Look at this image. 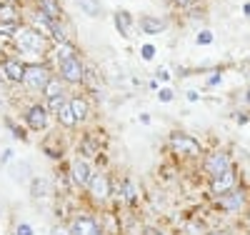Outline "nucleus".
Here are the masks:
<instances>
[{"label": "nucleus", "mask_w": 250, "mask_h": 235, "mask_svg": "<svg viewBox=\"0 0 250 235\" xmlns=\"http://www.w3.org/2000/svg\"><path fill=\"white\" fill-rule=\"evenodd\" d=\"M15 43L23 50H30V53H45V48H48L45 35L40 33L38 28H20L15 33Z\"/></svg>", "instance_id": "f257e3e1"}, {"label": "nucleus", "mask_w": 250, "mask_h": 235, "mask_svg": "<svg viewBox=\"0 0 250 235\" xmlns=\"http://www.w3.org/2000/svg\"><path fill=\"white\" fill-rule=\"evenodd\" d=\"M170 148L178 155H185V158H200L203 155L200 140H195L193 135H185V133H173L170 135Z\"/></svg>", "instance_id": "f03ea898"}, {"label": "nucleus", "mask_w": 250, "mask_h": 235, "mask_svg": "<svg viewBox=\"0 0 250 235\" xmlns=\"http://www.w3.org/2000/svg\"><path fill=\"white\" fill-rule=\"evenodd\" d=\"M233 165H230V155L228 153H223V150H215V153H210V155H205V160H203V170L208 173V178H218V175H223V173H228Z\"/></svg>", "instance_id": "7ed1b4c3"}, {"label": "nucleus", "mask_w": 250, "mask_h": 235, "mask_svg": "<svg viewBox=\"0 0 250 235\" xmlns=\"http://www.w3.org/2000/svg\"><path fill=\"white\" fill-rule=\"evenodd\" d=\"M70 233H73V235H105V233H103L100 220L85 215V213H80V215L73 218V223H70Z\"/></svg>", "instance_id": "20e7f679"}, {"label": "nucleus", "mask_w": 250, "mask_h": 235, "mask_svg": "<svg viewBox=\"0 0 250 235\" xmlns=\"http://www.w3.org/2000/svg\"><path fill=\"white\" fill-rule=\"evenodd\" d=\"M60 78L62 83H83L85 80V65L78 58H68L60 63Z\"/></svg>", "instance_id": "39448f33"}, {"label": "nucleus", "mask_w": 250, "mask_h": 235, "mask_svg": "<svg viewBox=\"0 0 250 235\" xmlns=\"http://www.w3.org/2000/svg\"><path fill=\"white\" fill-rule=\"evenodd\" d=\"M90 180H93V170H90L88 160H83V158L73 160V165H70V183L75 188H88Z\"/></svg>", "instance_id": "423d86ee"}, {"label": "nucleus", "mask_w": 250, "mask_h": 235, "mask_svg": "<svg viewBox=\"0 0 250 235\" xmlns=\"http://www.w3.org/2000/svg\"><path fill=\"white\" fill-rule=\"evenodd\" d=\"M50 73H48V68H43V65H28V70H25V85L28 88H33V90H43L45 85L50 83Z\"/></svg>", "instance_id": "0eeeda50"}, {"label": "nucleus", "mask_w": 250, "mask_h": 235, "mask_svg": "<svg viewBox=\"0 0 250 235\" xmlns=\"http://www.w3.org/2000/svg\"><path fill=\"white\" fill-rule=\"evenodd\" d=\"M243 205H245V193L243 190H230V193H225V195H218V208L220 210H225V213H240L243 210Z\"/></svg>", "instance_id": "6e6552de"}, {"label": "nucleus", "mask_w": 250, "mask_h": 235, "mask_svg": "<svg viewBox=\"0 0 250 235\" xmlns=\"http://www.w3.org/2000/svg\"><path fill=\"white\" fill-rule=\"evenodd\" d=\"M88 188H90V195L100 203L110 198V180H108L105 173H93V180H90Z\"/></svg>", "instance_id": "1a4fd4ad"}, {"label": "nucleus", "mask_w": 250, "mask_h": 235, "mask_svg": "<svg viewBox=\"0 0 250 235\" xmlns=\"http://www.w3.org/2000/svg\"><path fill=\"white\" fill-rule=\"evenodd\" d=\"M210 190H213V195H225V193H230V190H235V168H230L228 173L213 178Z\"/></svg>", "instance_id": "9d476101"}, {"label": "nucleus", "mask_w": 250, "mask_h": 235, "mask_svg": "<svg viewBox=\"0 0 250 235\" xmlns=\"http://www.w3.org/2000/svg\"><path fill=\"white\" fill-rule=\"evenodd\" d=\"M25 123L33 128V130H43V128L48 125V108L45 105H30L28 113H25Z\"/></svg>", "instance_id": "9b49d317"}, {"label": "nucleus", "mask_w": 250, "mask_h": 235, "mask_svg": "<svg viewBox=\"0 0 250 235\" xmlns=\"http://www.w3.org/2000/svg\"><path fill=\"white\" fill-rule=\"evenodd\" d=\"M3 68H5L8 80H13V83H25V70H28V65H23L20 60L10 58V60L3 63Z\"/></svg>", "instance_id": "f8f14e48"}, {"label": "nucleus", "mask_w": 250, "mask_h": 235, "mask_svg": "<svg viewBox=\"0 0 250 235\" xmlns=\"http://www.w3.org/2000/svg\"><path fill=\"white\" fill-rule=\"evenodd\" d=\"M80 153L85 155V158H95L100 155V140L95 133H88V135H83L80 138Z\"/></svg>", "instance_id": "ddd939ff"}, {"label": "nucleus", "mask_w": 250, "mask_h": 235, "mask_svg": "<svg viewBox=\"0 0 250 235\" xmlns=\"http://www.w3.org/2000/svg\"><path fill=\"white\" fill-rule=\"evenodd\" d=\"M140 30H143L145 35H158L160 30H165V20L153 18V15H143V18H140Z\"/></svg>", "instance_id": "4468645a"}, {"label": "nucleus", "mask_w": 250, "mask_h": 235, "mask_svg": "<svg viewBox=\"0 0 250 235\" xmlns=\"http://www.w3.org/2000/svg\"><path fill=\"white\" fill-rule=\"evenodd\" d=\"M68 105H70L73 115L78 118V123H83V120H85V118L90 115V105H88V100H85V98L75 95V98H70V100H68Z\"/></svg>", "instance_id": "2eb2a0df"}, {"label": "nucleus", "mask_w": 250, "mask_h": 235, "mask_svg": "<svg viewBox=\"0 0 250 235\" xmlns=\"http://www.w3.org/2000/svg\"><path fill=\"white\" fill-rule=\"evenodd\" d=\"M38 10L45 13V15L53 18V20H60V18H62V8H60L58 0H38Z\"/></svg>", "instance_id": "dca6fc26"}, {"label": "nucleus", "mask_w": 250, "mask_h": 235, "mask_svg": "<svg viewBox=\"0 0 250 235\" xmlns=\"http://www.w3.org/2000/svg\"><path fill=\"white\" fill-rule=\"evenodd\" d=\"M130 13L128 10H118L115 13V28L120 30V35H125V38H130Z\"/></svg>", "instance_id": "f3484780"}, {"label": "nucleus", "mask_w": 250, "mask_h": 235, "mask_svg": "<svg viewBox=\"0 0 250 235\" xmlns=\"http://www.w3.org/2000/svg\"><path fill=\"white\" fill-rule=\"evenodd\" d=\"M120 195H123V200H125V203H130V205L138 200V190H135L133 180H128V178H125V180L120 183Z\"/></svg>", "instance_id": "a211bd4d"}, {"label": "nucleus", "mask_w": 250, "mask_h": 235, "mask_svg": "<svg viewBox=\"0 0 250 235\" xmlns=\"http://www.w3.org/2000/svg\"><path fill=\"white\" fill-rule=\"evenodd\" d=\"M43 95L50 100V98H58V95H62V78H50V83L43 88Z\"/></svg>", "instance_id": "6ab92c4d"}, {"label": "nucleus", "mask_w": 250, "mask_h": 235, "mask_svg": "<svg viewBox=\"0 0 250 235\" xmlns=\"http://www.w3.org/2000/svg\"><path fill=\"white\" fill-rule=\"evenodd\" d=\"M75 3L80 5V10L90 15V18H98L100 15V0H75Z\"/></svg>", "instance_id": "aec40b11"}, {"label": "nucleus", "mask_w": 250, "mask_h": 235, "mask_svg": "<svg viewBox=\"0 0 250 235\" xmlns=\"http://www.w3.org/2000/svg\"><path fill=\"white\" fill-rule=\"evenodd\" d=\"M0 23H18V10H15L13 3L0 5Z\"/></svg>", "instance_id": "412c9836"}, {"label": "nucleus", "mask_w": 250, "mask_h": 235, "mask_svg": "<svg viewBox=\"0 0 250 235\" xmlns=\"http://www.w3.org/2000/svg\"><path fill=\"white\" fill-rule=\"evenodd\" d=\"M10 175H13V180L25 183V180H28V175H30V165H28V163H18V165H13Z\"/></svg>", "instance_id": "4be33fe9"}, {"label": "nucleus", "mask_w": 250, "mask_h": 235, "mask_svg": "<svg viewBox=\"0 0 250 235\" xmlns=\"http://www.w3.org/2000/svg\"><path fill=\"white\" fill-rule=\"evenodd\" d=\"M58 120H60V125H65V128H75V125H78V118L73 115L70 105H65V108L58 113Z\"/></svg>", "instance_id": "5701e85b"}, {"label": "nucleus", "mask_w": 250, "mask_h": 235, "mask_svg": "<svg viewBox=\"0 0 250 235\" xmlns=\"http://www.w3.org/2000/svg\"><path fill=\"white\" fill-rule=\"evenodd\" d=\"M30 195H33V198H43V195H48V180L35 178V180L30 183Z\"/></svg>", "instance_id": "b1692460"}, {"label": "nucleus", "mask_w": 250, "mask_h": 235, "mask_svg": "<svg viewBox=\"0 0 250 235\" xmlns=\"http://www.w3.org/2000/svg\"><path fill=\"white\" fill-rule=\"evenodd\" d=\"M55 58H58V63L68 60V58H75V48L70 45V43H60L58 50H55Z\"/></svg>", "instance_id": "393cba45"}, {"label": "nucleus", "mask_w": 250, "mask_h": 235, "mask_svg": "<svg viewBox=\"0 0 250 235\" xmlns=\"http://www.w3.org/2000/svg\"><path fill=\"white\" fill-rule=\"evenodd\" d=\"M48 105H50V110L58 115V113L68 105V103H65V98H62V95H58V98H50V100H48Z\"/></svg>", "instance_id": "a878e982"}, {"label": "nucleus", "mask_w": 250, "mask_h": 235, "mask_svg": "<svg viewBox=\"0 0 250 235\" xmlns=\"http://www.w3.org/2000/svg\"><path fill=\"white\" fill-rule=\"evenodd\" d=\"M185 235H208V233H205V225H203V223L193 220L190 225L185 228Z\"/></svg>", "instance_id": "bb28decb"}, {"label": "nucleus", "mask_w": 250, "mask_h": 235, "mask_svg": "<svg viewBox=\"0 0 250 235\" xmlns=\"http://www.w3.org/2000/svg\"><path fill=\"white\" fill-rule=\"evenodd\" d=\"M5 125H8V128H10V130H13V138H20V140H25V138H28V135H25L23 130H20V128H18V125H15V123H13L10 118L5 120Z\"/></svg>", "instance_id": "cd10ccee"}, {"label": "nucleus", "mask_w": 250, "mask_h": 235, "mask_svg": "<svg viewBox=\"0 0 250 235\" xmlns=\"http://www.w3.org/2000/svg\"><path fill=\"white\" fill-rule=\"evenodd\" d=\"M198 43H200V45H210V43H213V33L210 30H200L198 33Z\"/></svg>", "instance_id": "c85d7f7f"}, {"label": "nucleus", "mask_w": 250, "mask_h": 235, "mask_svg": "<svg viewBox=\"0 0 250 235\" xmlns=\"http://www.w3.org/2000/svg\"><path fill=\"white\" fill-rule=\"evenodd\" d=\"M15 235H33V225H28V223H20V225L15 228Z\"/></svg>", "instance_id": "c756f323"}, {"label": "nucleus", "mask_w": 250, "mask_h": 235, "mask_svg": "<svg viewBox=\"0 0 250 235\" xmlns=\"http://www.w3.org/2000/svg\"><path fill=\"white\" fill-rule=\"evenodd\" d=\"M140 53H143V60H153L155 48H153V45H143V48H140Z\"/></svg>", "instance_id": "7c9ffc66"}, {"label": "nucleus", "mask_w": 250, "mask_h": 235, "mask_svg": "<svg viewBox=\"0 0 250 235\" xmlns=\"http://www.w3.org/2000/svg\"><path fill=\"white\" fill-rule=\"evenodd\" d=\"M158 98H160V103H170V100H173V90H168V88H163V90L158 93Z\"/></svg>", "instance_id": "2f4dec72"}, {"label": "nucleus", "mask_w": 250, "mask_h": 235, "mask_svg": "<svg viewBox=\"0 0 250 235\" xmlns=\"http://www.w3.org/2000/svg\"><path fill=\"white\" fill-rule=\"evenodd\" d=\"M10 158H13V150H10V148H8V150H3V155H0V163H10Z\"/></svg>", "instance_id": "473e14b6"}, {"label": "nucleus", "mask_w": 250, "mask_h": 235, "mask_svg": "<svg viewBox=\"0 0 250 235\" xmlns=\"http://www.w3.org/2000/svg\"><path fill=\"white\" fill-rule=\"evenodd\" d=\"M218 83H220V75L218 73H213L210 78H208V85H218Z\"/></svg>", "instance_id": "72a5a7b5"}, {"label": "nucleus", "mask_w": 250, "mask_h": 235, "mask_svg": "<svg viewBox=\"0 0 250 235\" xmlns=\"http://www.w3.org/2000/svg\"><path fill=\"white\" fill-rule=\"evenodd\" d=\"M235 120H238L240 125H245V123H248V113H238V118H235Z\"/></svg>", "instance_id": "f704fd0d"}, {"label": "nucleus", "mask_w": 250, "mask_h": 235, "mask_svg": "<svg viewBox=\"0 0 250 235\" xmlns=\"http://www.w3.org/2000/svg\"><path fill=\"white\" fill-rule=\"evenodd\" d=\"M155 75H158V78H160V80H168V78H170V75H168V70H158V73H155Z\"/></svg>", "instance_id": "c9c22d12"}, {"label": "nucleus", "mask_w": 250, "mask_h": 235, "mask_svg": "<svg viewBox=\"0 0 250 235\" xmlns=\"http://www.w3.org/2000/svg\"><path fill=\"white\" fill-rule=\"evenodd\" d=\"M55 235H73V233L65 230V228H55Z\"/></svg>", "instance_id": "e433bc0d"}, {"label": "nucleus", "mask_w": 250, "mask_h": 235, "mask_svg": "<svg viewBox=\"0 0 250 235\" xmlns=\"http://www.w3.org/2000/svg\"><path fill=\"white\" fill-rule=\"evenodd\" d=\"M175 3H178L180 8H188V5H190V3H193V0H175Z\"/></svg>", "instance_id": "4c0bfd02"}, {"label": "nucleus", "mask_w": 250, "mask_h": 235, "mask_svg": "<svg viewBox=\"0 0 250 235\" xmlns=\"http://www.w3.org/2000/svg\"><path fill=\"white\" fill-rule=\"evenodd\" d=\"M198 98H200V95H198L195 90H190V93H188V100H198Z\"/></svg>", "instance_id": "58836bf2"}, {"label": "nucleus", "mask_w": 250, "mask_h": 235, "mask_svg": "<svg viewBox=\"0 0 250 235\" xmlns=\"http://www.w3.org/2000/svg\"><path fill=\"white\" fill-rule=\"evenodd\" d=\"M208 235H228L225 230H213V233H208Z\"/></svg>", "instance_id": "ea45409f"}, {"label": "nucleus", "mask_w": 250, "mask_h": 235, "mask_svg": "<svg viewBox=\"0 0 250 235\" xmlns=\"http://www.w3.org/2000/svg\"><path fill=\"white\" fill-rule=\"evenodd\" d=\"M243 13H245V15H250V3H248V5L243 8Z\"/></svg>", "instance_id": "a19ab883"}, {"label": "nucleus", "mask_w": 250, "mask_h": 235, "mask_svg": "<svg viewBox=\"0 0 250 235\" xmlns=\"http://www.w3.org/2000/svg\"><path fill=\"white\" fill-rule=\"evenodd\" d=\"M148 235H163V233H158V230H148Z\"/></svg>", "instance_id": "79ce46f5"}, {"label": "nucleus", "mask_w": 250, "mask_h": 235, "mask_svg": "<svg viewBox=\"0 0 250 235\" xmlns=\"http://www.w3.org/2000/svg\"><path fill=\"white\" fill-rule=\"evenodd\" d=\"M245 100H248V103H250V90H248V93H245Z\"/></svg>", "instance_id": "37998d69"}, {"label": "nucleus", "mask_w": 250, "mask_h": 235, "mask_svg": "<svg viewBox=\"0 0 250 235\" xmlns=\"http://www.w3.org/2000/svg\"><path fill=\"white\" fill-rule=\"evenodd\" d=\"M0 113H3V103H0Z\"/></svg>", "instance_id": "c03bdc74"}, {"label": "nucleus", "mask_w": 250, "mask_h": 235, "mask_svg": "<svg viewBox=\"0 0 250 235\" xmlns=\"http://www.w3.org/2000/svg\"><path fill=\"white\" fill-rule=\"evenodd\" d=\"M5 3H15V0H5Z\"/></svg>", "instance_id": "a18cd8bd"}, {"label": "nucleus", "mask_w": 250, "mask_h": 235, "mask_svg": "<svg viewBox=\"0 0 250 235\" xmlns=\"http://www.w3.org/2000/svg\"><path fill=\"white\" fill-rule=\"evenodd\" d=\"M248 225H250V215H248Z\"/></svg>", "instance_id": "49530a36"}, {"label": "nucleus", "mask_w": 250, "mask_h": 235, "mask_svg": "<svg viewBox=\"0 0 250 235\" xmlns=\"http://www.w3.org/2000/svg\"><path fill=\"white\" fill-rule=\"evenodd\" d=\"M0 50H3V43H0Z\"/></svg>", "instance_id": "de8ad7c7"}, {"label": "nucleus", "mask_w": 250, "mask_h": 235, "mask_svg": "<svg viewBox=\"0 0 250 235\" xmlns=\"http://www.w3.org/2000/svg\"><path fill=\"white\" fill-rule=\"evenodd\" d=\"M0 5H3V3H0Z\"/></svg>", "instance_id": "09e8293b"}]
</instances>
